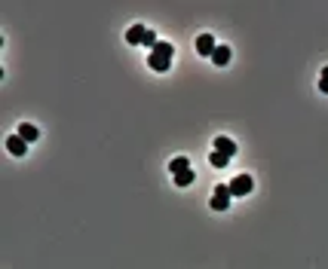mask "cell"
Instances as JSON below:
<instances>
[{
    "mask_svg": "<svg viewBox=\"0 0 328 269\" xmlns=\"http://www.w3.org/2000/svg\"><path fill=\"white\" fill-rule=\"evenodd\" d=\"M157 43H160V40H157V34H154V31L147 28V34H144V43H141V46H147V49H154Z\"/></svg>",
    "mask_w": 328,
    "mask_h": 269,
    "instance_id": "13",
    "label": "cell"
},
{
    "mask_svg": "<svg viewBox=\"0 0 328 269\" xmlns=\"http://www.w3.org/2000/svg\"><path fill=\"white\" fill-rule=\"evenodd\" d=\"M6 150H9L12 156H25V153H28V141L18 138V135H9V138H6Z\"/></svg>",
    "mask_w": 328,
    "mask_h": 269,
    "instance_id": "5",
    "label": "cell"
},
{
    "mask_svg": "<svg viewBox=\"0 0 328 269\" xmlns=\"http://www.w3.org/2000/svg\"><path fill=\"white\" fill-rule=\"evenodd\" d=\"M172 55H175V49H172V43H166V40H160L154 49H150V55H147V64H150V70H157V74H163V70H169V64H172Z\"/></svg>",
    "mask_w": 328,
    "mask_h": 269,
    "instance_id": "1",
    "label": "cell"
},
{
    "mask_svg": "<svg viewBox=\"0 0 328 269\" xmlns=\"http://www.w3.org/2000/svg\"><path fill=\"white\" fill-rule=\"evenodd\" d=\"M144 34H147V25H132V28L126 31V43L138 46V43H144Z\"/></svg>",
    "mask_w": 328,
    "mask_h": 269,
    "instance_id": "7",
    "label": "cell"
},
{
    "mask_svg": "<svg viewBox=\"0 0 328 269\" xmlns=\"http://www.w3.org/2000/svg\"><path fill=\"white\" fill-rule=\"evenodd\" d=\"M212 61H215L218 67H224V64H230V46H218V49L212 52Z\"/></svg>",
    "mask_w": 328,
    "mask_h": 269,
    "instance_id": "8",
    "label": "cell"
},
{
    "mask_svg": "<svg viewBox=\"0 0 328 269\" xmlns=\"http://www.w3.org/2000/svg\"><path fill=\"white\" fill-rule=\"evenodd\" d=\"M18 138H25V141L31 144V141H37V138H40V132H37V126H31V123H21V126H18Z\"/></svg>",
    "mask_w": 328,
    "mask_h": 269,
    "instance_id": "9",
    "label": "cell"
},
{
    "mask_svg": "<svg viewBox=\"0 0 328 269\" xmlns=\"http://www.w3.org/2000/svg\"><path fill=\"white\" fill-rule=\"evenodd\" d=\"M227 187H230V193H233V196H249V193H252V187H255V181H252V175H236Z\"/></svg>",
    "mask_w": 328,
    "mask_h": 269,
    "instance_id": "3",
    "label": "cell"
},
{
    "mask_svg": "<svg viewBox=\"0 0 328 269\" xmlns=\"http://www.w3.org/2000/svg\"><path fill=\"white\" fill-rule=\"evenodd\" d=\"M187 168H190V159H187V156H175V159L169 162V172H172V175H181V172H187Z\"/></svg>",
    "mask_w": 328,
    "mask_h": 269,
    "instance_id": "10",
    "label": "cell"
},
{
    "mask_svg": "<svg viewBox=\"0 0 328 269\" xmlns=\"http://www.w3.org/2000/svg\"><path fill=\"white\" fill-rule=\"evenodd\" d=\"M215 49H218V43H215L212 34H200V37H196V52H200V55H209V58H212Z\"/></svg>",
    "mask_w": 328,
    "mask_h": 269,
    "instance_id": "4",
    "label": "cell"
},
{
    "mask_svg": "<svg viewBox=\"0 0 328 269\" xmlns=\"http://www.w3.org/2000/svg\"><path fill=\"white\" fill-rule=\"evenodd\" d=\"M319 92L328 95V67H322V77H319Z\"/></svg>",
    "mask_w": 328,
    "mask_h": 269,
    "instance_id": "14",
    "label": "cell"
},
{
    "mask_svg": "<svg viewBox=\"0 0 328 269\" xmlns=\"http://www.w3.org/2000/svg\"><path fill=\"white\" fill-rule=\"evenodd\" d=\"M193 178H196V172H193V168H187V172L175 175V184H178V187H190V184H193Z\"/></svg>",
    "mask_w": 328,
    "mask_h": 269,
    "instance_id": "11",
    "label": "cell"
},
{
    "mask_svg": "<svg viewBox=\"0 0 328 269\" xmlns=\"http://www.w3.org/2000/svg\"><path fill=\"white\" fill-rule=\"evenodd\" d=\"M230 196H233L230 187H227V184H218L215 193H212V208H215V211H227V208H230Z\"/></svg>",
    "mask_w": 328,
    "mask_h": 269,
    "instance_id": "2",
    "label": "cell"
},
{
    "mask_svg": "<svg viewBox=\"0 0 328 269\" xmlns=\"http://www.w3.org/2000/svg\"><path fill=\"white\" fill-rule=\"evenodd\" d=\"M209 162H212V165H215V168H224V165H227V162H230V159H227V156H224V153H218V150H215V153H212V156H209Z\"/></svg>",
    "mask_w": 328,
    "mask_h": 269,
    "instance_id": "12",
    "label": "cell"
},
{
    "mask_svg": "<svg viewBox=\"0 0 328 269\" xmlns=\"http://www.w3.org/2000/svg\"><path fill=\"white\" fill-rule=\"evenodd\" d=\"M212 147H215V150H218V153H224V156H227V159H230V156H233V153H236V144H233V138H224V135H218V138H215V144H212Z\"/></svg>",
    "mask_w": 328,
    "mask_h": 269,
    "instance_id": "6",
    "label": "cell"
}]
</instances>
